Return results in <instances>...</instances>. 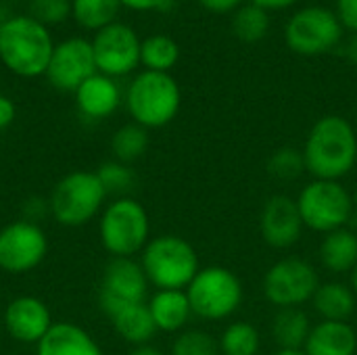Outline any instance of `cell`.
Returning a JSON list of instances; mask_svg holds the SVG:
<instances>
[{
	"mask_svg": "<svg viewBox=\"0 0 357 355\" xmlns=\"http://www.w3.org/2000/svg\"><path fill=\"white\" fill-rule=\"evenodd\" d=\"M305 172L314 180H337L351 174L357 163V134L341 115L318 119L303 146Z\"/></svg>",
	"mask_w": 357,
	"mask_h": 355,
	"instance_id": "cell-1",
	"label": "cell"
},
{
	"mask_svg": "<svg viewBox=\"0 0 357 355\" xmlns=\"http://www.w3.org/2000/svg\"><path fill=\"white\" fill-rule=\"evenodd\" d=\"M54 44L50 29L31 15H13L0 23V61L19 77L44 75Z\"/></svg>",
	"mask_w": 357,
	"mask_h": 355,
	"instance_id": "cell-2",
	"label": "cell"
},
{
	"mask_svg": "<svg viewBox=\"0 0 357 355\" xmlns=\"http://www.w3.org/2000/svg\"><path fill=\"white\" fill-rule=\"evenodd\" d=\"M140 266L157 291H186L201 270L195 247L178 234L153 236L140 253Z\"/></svg>",
	"mask_w": 357,
	"mask_h": 355,
	"instance_id": "cell-3",
	"label": "cell"
},
{
	"mask_svg": "<svg viewBox=\"0 0 357 355\" xmlns=\"http://www.w3.org/2000/svg\"><path fill=\"white\" fill-rule=\"evenodd\" d=\"M182 92L178 82L169 73L142 71L138 73L126 92V107L134 123L155 130L172 123L180 111Z\"/></svg>",
	"mask_w": 357,
	"mask_h": 355,
	"instance_id": "cell-4",
	"label": "cell"
},
{
	"mask_svg": "<svg viewBox=\"0 0 357 355\" xmlns=\"http://www.w3.org/2000/svg\"><path fill=\"white\" fill-rule=\"evenodd\" d=\"M98 236L111 257H134L151 241V220L142 203L132 197H117L98 218Z\"/></svg>",
	"mask_w": 357,
	"mask_h": 355,
	"instance_id": "cell-5",
	"label": "cell"
},
{
	"mask_svg": "<svg viewBox=\"0 0 357 355\" xmlns=\"http://www.w3.org/2000/svg\"><path fill=\"white\" fill-rule=\"evenodd\" d=\"M107 197L96 172L75 169L54 184L48 197L50 216L65 228H79L100 216Z\"/></svg>",
	"mask_w": 357,
	"mask_h": 355,
	"instance_id": "cell-6",
	"label": "cell"
},
{
	"mask_svg": "<svg viewBox=\"0 0 357 355\" xmlns=\"http://www.w3.org/2000/svg\"><path fill=\"white\" fill-rule=\"evenodd\" d=\"M186 295L192 308V316L209 322L226 320L234 316L243 303L241 278L224 266L201 268L192 282L186 287Z\"/></svg>",
	"mask_w": 357,
	"mask_h": 355,
	"instance_id": "cell-7",
	"label": "cell"
},
{
	"mask_svg": "<svg viewBox=\"0 0 357 355\" xmlns=\"http://www.w3.org/2000/svg\"><path fill=\"white\" fill-rule=\"evenodd\" d=\"M297 207L303 226L328 234L339 228H347L356 207L354 195L337 180H312L297 197Z\"/></svg>",
	"mask_w": 357,
	"mask_h": 355,
	"instance_id": "cell-8",
	"label": "cell"
},
{
	"mask_svg": "<svg viewBox=\"0 0 357 355\" xmlns=\"http://www.w3.org/2000/svg\"><path fill=\"white\" fill-rule=\"evenodd\" d=\"M320 287L318 270L303 257H282L264 276V297L276 310L303 308Z\"/></svg>",
	"mask_w": 357,
	"mask_h": 355,
	"instance_id": "cell-9",
	"label": "cell"
},
{
	"mask_svg": "<svg viewBox=\"0 0 357 355\" xmlns=\"http://www.w3.org/2000/svg\"><path fill=\"white\" fill-rule=\"evenodd\" d=\"M48 255V236L40 224L15 220L0 228V270L6 274H29Z\"/></svg>",
	"mask_w": 357,
	"mask_h": 355,
	"instance_id": "cell-10",
	"label": "cell"
},
{
	"mask_svg": "<svg viewBox=\"0 0 357 355\" xmlns=\"http://www.w3.org/2000/svg\"><path fill=\"white\" fill-rule=\"evenodd\" d=\"M284 40L297 54L314 56L335 48L341 40V21L337 13L310 6L297 10L284 27Z\"/></svg>",
	"mask_w": 357,
	"mask_h": 355,
	"instance_id": "cell-11",
	"label": "cell"
},
{
	"mask_svg": "<svg viewBox=\"0 0 357 355\" xmlns=\"http://www.w3.org/2000/svg\"><path fill=\"white\" fill-rule=\"evenodd\" d=\"M149 280L134 257H113L102 274L98 289V305L111 318L119 310L136 303H146Z\"/></svg>",
	"mask_w": 357,
	"mask_h": 355,
	"instance_id": "cell-12",
	"label": "cell"
},
{
	"mask_svg": "<svg viewBox=\"0 0 357 355\" xmlns=\"http://www.w3.org/2000/svg\"><path fill=\"white\" fill-rule=\"evenodd\" d=\"M92 52L96 71L109 77H123L140 65V44L138 33L126 23H111L94 33Z\"/></svg>",
	"mask_w": 357,
	"mask_h": 355,
	"instance_id": "cell-13",
	"label": "cell"
},
{
	"mask_svg": "<svg viewBox=\"0 0 357 355\" xmlns=\"http://www.w3.org/2000/svg\"><path fill=\"white\" fill-rule=\"evenodd\" d=\"M96 73L92 42L79 36L65 38L54 44L46 80L61 92H75L88 77Z\"/></svg>",
	"mask_w": 357,
	"mask_h": 355,
	"instance_id": "cell-14",
	"label": "cell"
},
{
	"mask_svg": "<svg viewBox=\"0 0 357 355\" xmlns=\"http://www.w3.org/2000/svg\"><path fill=\"white\" fill-rule=\"evenodd\" d=\"M48 305L33 295H21L8 301L2 312V328L21 345H38L52 326Z\"/></svg>",
	"mask_w": 357,
	"mask_h": 355,
	"instance_id": "cell-15",
	"label": "cell"
},
{
	"mask_svg": "<svg viewBox=\"0 0 357 355\" xmlns=\"http://www.w3.org/2000/svg\"><path fill=\"white\" fill-rule=\"evenodd\" d=\"M303 220L297 207V199L289 195H274L266 201L259 216V232L268 247L291 249L299 243L303 232Z\"/></svg>",
	"mask_w": 357,
	"mask_h": 355,
	"instance_id": "cell-16",
	"label": "cell"
},
{
	"mask_svg": "<svg viewBox=\"0 0 357 355\" xmlns=\"http://www.w3.org/2000/svg\"><path fill=\"white\" fill-rule=\"evenodd\" d=\"M73 96H75L77 111L84 117L96 119V121L111 117L121 105V90H119L117 82L98 71L92 77H88L73 92Z\"/></svg>",
	"mask_w": 357,
	"mask_h": 355,
	"instance_id": "cell-17",
	"label": "cell"
},
{
	"mask_svg": "<svg viewBox=\"0 0 357 355\" xmlns=\"http://www.w3.org/2000/svg\"><path fill=\"white\" fill-rule=\"evenodd\" d=\"M36 355H105V352L79 324L54 322L36 345Z\"/></svg>",
	"mask_w": 357,
	"mask_h": 355,
	"instance_id": "cell-18",
	"label": "cell"
},
{
	"mask_svg": "<svg viewBox=\"0 0 357 355\" xmlns=\"http://www.w3.org/2000/svg\"><path fill=\"white\" fill-rule=\"evenodd\" d=\"M303 352L305 355H356V328L349 322L320 320L316 326H312Z\"/></svg>",
	"mask_w": 357,
	"mask_h": 355,
	"instance_id": "cell-19",
	"label": "cell"
},
{
	"mask_svg": "<svg viewBox=\"0 0 357 355\" xmlns=\"http://www.w3.org/2000/svg\"><path fill=\"white\" fill-rule=\"evenodd\" d=\"M149 312L157 331L161 333H182L192 318V308L186 291H157L149 301Z\"/></svg>",
	"mask_w": 357,
	"mask_h": 355,
	"instance_id": "cell-20",
	"label": "cell"
},
{
	"mask_svg": "<svg viewBox=\"0 0 357 355\" xmlns=\"http://www.w3.org/2000/svg\"><path fill=\"white\" fill-rule=\"evenodd\" d=\"M312 305L322 320L347 322L356 312L357 295L345 282H339V280L320 282L318 291L314 293Z\"/></svg>",
	"mask_w": 357,
	"mask_h": 355,
	"instance_id": "cell-21",
	"label": "cell"
},
{
	"mask_svg": "<svg viewBox=\"0 0 357 355\" xmlns=\"http://www.w3.org/2000/svg\"><path fill=\"white\" fill-rule=\"evenodd\" d=\"M320 264L331 274H351L357 266V236L349 228L324 234L320 243Z\"/></svg>",
	"mask_w": 357,
	"mask_h": 355,
	"instance_id": "cell-22",
	"label": "cell"
},
{
	"mask_svg": "<svg viewBox=\"0 0 357 355\" xmlns=\"http://www.w3.org/2000/svg\"><path fill=\"white\" fill-rule=\"evenodd\" d=\"M111 324L115 333L130 345L140 347V345H151L157 326L153 322V316L149 312L146 303H136L119 310L117 314L111 316Z\"/></svg>",
	"mask_w": 357,
	"mask_h": 355,
	"instance_id": "cell-23",
	"label": "cell"
},
{
	"mask_svg": "<svg viewBox=\"0 0 357 355\" xmlns=\"http://www.w3.org/2000/svg\"><path fill=\"white\" fill-rule=\"evenodd\" d=\"M312 322L301 308L278 310L272 322V339L278 349H303L310 337Z\"/></svg>",
	"mask_w": 357,
	"mask_h": 355,
	"instance_id": "cell-24",
	"label": "cell"
},
{
	"mask_svg": "<svg viewBox=\"0 0 357 355\" xmlns=\"http://www.w3.org/2000/svg\"><path fill=\"white\" fill-rule=\"evenodd\" d=\"M119 10H121V0H71L73 21L79 27L94 33L115 23Z\"/></svg>",
	"mask_w": 357,
	"mask_h": 355,
	"instance_id": "cell-25",
	"label": "cell"
},
{
	"mask_svg": "<svg viewBox=\"0 0 357 355\" xmlns=\"http://www.w3.org/2000/svg\"><path fill=\"white\" fill-rule=\"evenodd\" d=\"M178 59H180V46L169 36L155 33L144 38L140 44V65H144L146 71L169 73V69L176 67Z\"/></svg>",
	"mask_w": 357,
	"mask_h": 355,
	"instance_id": "cell-26",
	"label": "cell"
},
{
	"mask_svg": "<svg viewBox=\"0 0 357 355\" xmlns=\"http://www.w3.org/2000/svg\"><path fill=\"white\" fill-rule=\"evenodd\" d=\"M222 355H257L261 349V335L251 322H232L218 339Z\"/></svg>",
	"mask_w": 357,
	"mask_h": 355,
	"instance_id": "cell-27",
	"label": "cell"
},
{
	"mask_svg": "<svg viewBox=\"0 0 357 355\" xmlns=\"http://www.w3.org/2000/svg\"><path fill=\"white\" fill-rule=\"evenodd\" d=\"M149 149V130L138 123H126L121 126L113 138H111V151L115 161L132 165L136 159H140Z\"/></svg>",
	"mask_w": 357,
	"mask_h": 355,
	"instance_id": "cell-28",
	"label": "cell"
},
{
	"mask_svg": "<svg viewBox=\"0 0 357 355\" xmlns=\"http://www.w3.org/2000/svg\"><path fill=\"white\" fill-rule=\"evenodd\" d=\"M270 27V17L268 10L257 6V4H247L236 8L234 19H232V31L238 40L243 42H259Z\"/></svg>",
	"mask_w": 357,
	"mask_h": 355,
	"instance_id": "cell-29",
	"label": "cell"
},
{
	"mask_svg": "<svg viewBox=\"0 0 357 355\" xmlns=\"http://www.w3.org/2000/svg\"><path fill=\"white\" fill-rule=\"evenodd\" d=\"M96 176L102 184V188L107 190V195H115L117 197H128V192L134 188L136 182V174L132 169V165L121 163V161H107L96 169Z\"/></svg>",
	"mask_w": 357,
	"mask_h": 355,
	"instance_id": "cell-30",
	"label": "cell"
},
{
	"mask_svg": "<svg viewBox=\"0 0 357 355\" xmlns=\"http://www.w3.org/2000/svg\"><path fill=\"white\" fill-rule=\"evenodd\" d=\"M305 172V159L303 151L293 149V146H282L274 151L268 159V174L276 180L291 182L297 180Z\"/></svg>",
	"mask_w": 357,
	"mask_h": 355,
	"instance_id": "cell-31",
	"label": "cell"
},
{
	"mask_svg": "<svg viewBox=\"0 0 357 355\" xmlns=\"http://www.w3.org/2000/svg\"><path fill=\"white\" fill-rule=\"evenodd\" d=\"M172 355H220V343L205 331L186 328L176 335Z\"/></svg>",
	"mask_w": 357,
	"mask_h": 355,
	"instance_id": "cell-32",
	"label": "cell"
},
{
	"mask_svg": "<svg viewBox=\"0 0 357 355\" xmlns=\"http://www.w3.org/2000/svg\"><path fill=\"white\" fill-rule=\"evenodd\" d=\"M29 15L42 25H56L71 17V0H31Z\"/></svg>",
	"mask_w": 357,
	"mask_h": 355,
	"instance_id": "cell-33",
	"label": "cell"
},
{
	"mask_svg": "<svg viewBox=\"0 0 357 355\" xmlns=\"http://www.w3.org/2000/svg\"><path fill=\"white\" fill-rule=\"evenodd\" d=\"M46 216H50V203L44 197H29L23 203V220L40 224Z\"/></svg>",
	"mask_w": 357,
	"mask_h": 355,
	"instance_id": "cell-34",
	"label": "cell"
},
{
	"mask_svg": "<svg viewBox=\"0 0 357 355\" xmlns=\"http://www.w3.org/2000/svg\"><path fill=\"white\" fill-rule=\"evenodd\" d=\"M337 17L343 27L357 33V0H337Z\"/></svg>",
	"mask_w": 357,
	"mask_h": 355,
	"instance_id": "cell-35",
	"label": "cell"
},
{
	"mask_svg": "<svg viewBox=\"0 0 357 355\" xmlns=\"http://www.w3.org/2000/svg\"><path fill=\"white\" fill-rule=\"evenodd\" d=\"M167 4H169V0H121V6L138 10V13L159 10V8H165Z\"/></svg>",
	"mask_w": 357,
	"mask_h": 355,
	"instance_id": "cell-36",
	"label": "cell"
},
{
	"mask_svg": "<svg viewBox=\"0 0 357 355\" xmlns=\"http://www.w3.org/2000/svg\"><path fill=\"white\" fill-rule=\"evenodd\" d=\"M15 115H17V107H15V103H13L8 96L0 94V130L8 128V126L15 121Z\"/></svg>",
	"mask_w": 357,
	"mask_h": 355,
	"instance_id": "cell-37",
	"label": "cell"
},
{
	"mask_svg": "<svg viewBox=\"0 0 357 355\" xmlns=\"http://www.w3.org/2000/svg\"><path fill=\"white\" fill-rule=\"evenodd\" d=\"M203 8L211 10V13H228L238 8L241 0H199Z\"/></svg>",
	"mask_w": 357,
	"mask_h": 355,
	"instance_id": "cell-38",
	"label": "cell"
},
{
	"mask_svg": "<svg viewBox=\"0 0 357 355\" xmlns=\"http://www.w3.org/2000/svg\"><path fill=\"white\" fill-rule=\"evenodd\" d=\"M295 2L297 0H251V4H257L266 10H280V8H287Z\"/></svg>",
	"mask_w": 357,
	"mask_h": 355,
	"instance_id": "cell-39",
	"label": "cell"
},
{
	"mask_svg": "<svg viewBox=\"0 0 357 355\" xmlns=\"http://www.w3.org/2000/svg\"><path fill=\"white\" fill-rule=\"evenodd\" d=\"M345 54H347V59L354 63L357 67V33L347 42V48H345Z\"/></svg>",
	"mask_w": 357,
	"mask_h": 355,
	"instance_id": "cell-40",
	"label": "cell"
},
{
	"mask_svg": "<svg viewBox=\"0 0 357 355\" xmlns=\"http://www.w3.org/2000/svg\"><path fill=\"white\" fill-rule=\"evenodd\" d=\"M130 355H163L161 349L153 347V345H140V347H134Z\"/></svg>",
	"mask_w": 357,
	"mask_h": 355,
	"instance_id": "cell-41",
	"label": "cell"
},
{
	"mask_svg": "<svg viewBox=\"0 0 357 355\" xmlns=\"http://www.w3.org/2000/svg\"><path fill=\"white\" fill-rule=\"evenodd\" d=\"M274 355H305L303 349H278Z\"/></svg>",
	"mask_w": 357,
	"mask_h": 355,
	"instance_id": "cell-42",
	"label": "cell"
},
{
	"mask_svg": "<svg viewBox=\"0 0 357 355\" xmlns=\"http://www.w3.org/2000/svg\"><path fill=\"white\" fill-rule=\"evenodd\" d=\"M351 289H354V293L357 295V266L354 268V272H351Z\"/></svg>",
	"mask_w": 357,
	"mask_h": 355,
	"instance_id": "cell-43",
	"label": "cell"
},
{
	"mask_svg": "<svg viewBox=\"0 0 357 355\" xmlns=\"http://www.w3.org/2000/svg\"><path fill=\"white\" fill-rule=\"evenodd\" d=\"M354 207H356V211H357V190H356V195H354Z\"/></svg>",
	"mask_w": 357,
	"mask_h": 355,
	"instance_id": "cell-44",
	"label": "cell"
},
{
	"mask_svg": "<svg viewBox=\"0 0 357 355\" xmlns=\"http://www.w3.org/2000/svg\"><path fill=\"white\" fill-rule=\"evenodd\" d=\"M0 331H2V314H0Z\"/></svg>",
	"mask_w": 357,
	"mask_h": 355,
	"instance_id": "cell-45",
	"label": "cell"
}]
</instances>
